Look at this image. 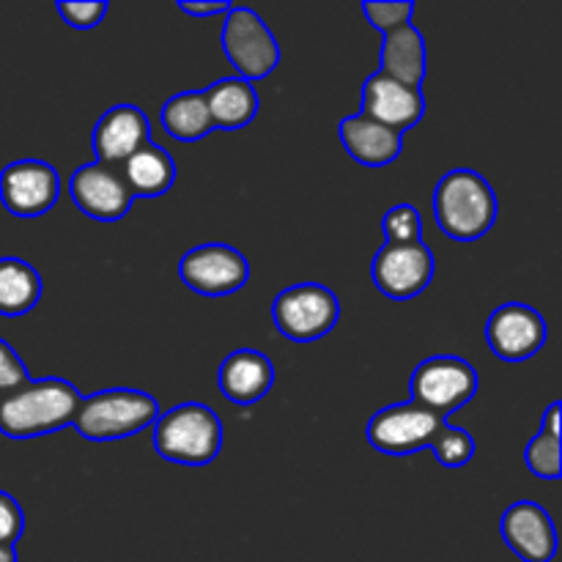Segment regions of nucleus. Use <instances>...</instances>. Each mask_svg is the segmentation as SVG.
<instances>
[{
  "label": "nucleus",
  "instance_id": "f257e3e1",
  "mask_svg": "<svg viewBox=\"0 0 562 562\" xmlns=\"http://www.w3.org/2000/svg\"><path fill=\"white\" fill-rule=\"evenodd\" d=\"M82 395L64 379H38L0 398V434L9 439H33L71 426Z\"/></svg>",
  "mask_w": 562,
  "mask_h": 562
},
{
  "label": "nucleus",
  "instance_id": "f03ea898",
  "mask_svg": "<svg viewBox=\"0 0 562 562\" xmlns=\"http://www.w3.org/2000/svg\"><path fill=\"white\" fill-rule=\"evenodd\" d=\"M434 212L445 236L456 241H477L492 231L499 214L492 184L475 170H450L434 192Z\"/></svg>",
  "mask_w": 562,
  "mask_h": 562
},
{
  "label": "nucleus",
  "instance_id": "7ed1b4c3",
  "mask_svg": "<svg viewBox=\"0 0 562 562\" xmlns=\"http://www.w3.org/2000/svg\"><path fill=\"white\" fill-rule=\"evenodd\" d=\"M223 448V423L203 404H181L154 423V450L181 467L212 464Z\"/></svg>",
  "mask_w": 562,
  "mask_h": 562
},
{
  "label": "nucleus",
  "instance_id": "20e7f679",
  "mask_svg": "<svg viewBox=\"0 0 562 562\" xmlns=\"http://www.w3.org/2000/svg\"><path fill=\"white\" fill-rule=\"evenodd\" d=\"M157 417L159 404L154 395L121 387L82 398L71 426L82 439H91V442H119L154 426Z\"/></svg>",
  "mask_w": 562,
  "mask_h": 562
},
{
  "label": "nucleus",
  "instance_id": "39448f33",
  "mask_svg": "<svg viewBox=\"0 0 562 562\" xmlns=\"http://www.w3.org/2000/svg\"><path fill=\"white\" fill-rule=\"evenodd\" d=\"M340 316V302L327 285L300 283L278 294L272 318L280 333L296 344H311L333 333Z\"/></svg>",
  "mask_w": 562,
  "mask_h": 562
},
{
  "label": "nucleus",
  "instance_id": "423d86ee",
  "mask_svg": "<svg viewBox=\"0 0 562 562\" xmlns=\"http://www.w3.org/2000/svg\"><path fill=\"white\" fill-rule=\"evenodd\" d=\"M225 58L234 64L241 80H263L272 75L280 64L278 38L272 36L267 22L252 9L236 5L228 11L223 27Z\"/></svg>",
  "mask_w": 562,
  "mask_h": 562
},
{
  "label": "nucleus",
  "instance_id": "0eeeda50",
  "mask_svg": "<svg viewBox=\"0 0 562 562\" xmlns=\"http://www.w3.org/2000/svg\"><path fill=\"white\" fill-rule=\"evenodd\" d=\"M477 393V373L461 357H428L415 368L412 395L415 404L445 417L470 404Z\"/></svg>",
  "mask_w": 562,
  "mask_h": 562
},
{
  "label": "nucleus",
  "instance_id": "6e6552de",
  "mask_svg": "<svg viewBox=\"0 0 562 562\" xmlns=\"http://www.w3.org/2000/svg\"><path fill=\"white\" fill-rule=\"evenodd\" d=\"M448 426L445 417L423 409L420 404H393L379 409L368 423V442L387 456H409L431 448L439 431Z\"/></svg>",
  "mask_w": 562,
  "mask_h": 562
},
{
  "label": "nucleus",
  "instance_id": "1a4fd4ad",
  "mask_svg": "<svg viewBox=\"0 0 562 562\" xmlns=\"http://www.w3.org/2000/svg\"><path fill=\"white\" fill-rule=\"evenodd\" d=\"M181 283L203 296H228L245 289L250 278L247 258L228 245H201L184 252L179 263Z\"/></svg>",
  "mask_w": 562,
  "mask_h": 562
},
{
  "label": "nucleus",
  "instance_id": "9d476101",
  "mask_svg": "<svg viewBox=\"0 0 562 562\" xmlns=\"http://www.w3.org/2000/svg\"><path fill=\"white\" fill-rule=\"evenodd\" d=\"M60 176L53 165L20 159L0 173V201L14 217H42L58 203Z\"/></svg>",
  "mask_w": 562,
  "mask_h": 562
},
{
  "label": "nucleus",
  "instance_id": "9b49d317",
  "mask_svg": "<svg viewBox=\"0 0 562 562\" xmlns=\"http://www.w3.org/2000/svg\"><path fill=\"white\" fill-rule=\"evenodd\" d=\"M69 192L75 206L97 223H119L130 214L135 195L126 187L119 168L91 162L71 173Z\"/></svg>",
  "mask_w": 562,
  "mask_h": 562
},
{
  "label": "nucleus",
  "instance_id": "f8f14e48",
  "mask_svg": "<svg viewBox=\"0 0 562 562\" xmlns=\"http://www.w3.org/2000/svg\"><path fill=\"white\" fill-rule=\"evenodd\" d=\"M373 283L390 300H412L434 280V252L423 241L384 245L373 258Z\"/></svg>",
  "mask_w": 562,
  "mask_h": 562
},
{
  "label": "nucleus",
  "instance_id": "ddd939ff",
  "mask_svg": "<svg viewBox=\"0 0 562 562\" xmlns=\"http://www.w3.org/2000/svg\"><path fill=\"white\" fill-rule=\"evenodd\" d=\"M486 340L499 360L525 362L547 344V322L536 307L508 302L488 316Z\"/></svg>",
  "mask_w": 562,
  "mask_h": 562
},
{
  "label": "nucleus",
  "instance_id": "4468645a",
  "mask_svg": "<svg viewBox=\"0 0 562 562\" xmlns=\"http://www.w3.org/2000/svg\"><path fill=\"white\" fill-rule=\"evenodd\" d=\"M146 143H151V121L135 104H115V108H110L97 121V130H93L97 162L110 165V168H121Z\"/></svg>",
  "mask_w": 562,
  "mask_h": 562
},
{
  "label": "nucleus",
  "instance_id": "2eb2a0df",
  "mask_svg": "<svg viewBox=\"0 0 562 562\" xmlns=\"http://www.w3.org/2000/svg\"><path fill=\"white\" fill-rule=\"evenodd\" d=\"M423 110H426V99H423L420 88L401 86V82L384 77L382 71L368 77L366 86H362L360 113L379 121L387 130L401 132V135L420 124Z\"/></svg>",
  "mask_w": 562,
  "mask_h": 562
},
{
  "label": "nucleus",
  "instance_id": "dca6fc26",
  "mask_svg": "<svg viewBox=\"0 0 562 562\" xmlns=\"http://www.w3.org/2000/svg\"><path fill=\"white\" fill-rule=\"evenodd\" d=\"M505 543L510 552L525 562H552L558 554V530H554L552 519L541 505L530 503H514L503 516Z\"/></svg>",
  "mask_w": 562,
  "mask_h": 562
},
{
  "label": "nucleus",
  "instance_id": "f3484780",
  "mask_svg": "<svg viewBox=\"0 0 562 562\" xmlns=\"http://www.w3.org/2000/svg\"><path fill=\"white\" fill-rule=\"evenodd\" d=\"M220 390L239 406L258 404L274 384V366L267 355L256 349H239L220 366Z\"/></svg>",
  "mask_w": 562,
  "mask_h": 562
},
{
  "label": "nucleus",
  "instance_id": "a211bd4d",
  "mask_svg": "<svg viewBox=\"0 0 562 562\" xmlns=\"http://www.w3.org/2000/svg\"><path fill=\"white\" fill-rule=\"evenodd\" d=\"M338 135L344 140L346 151L351 154V159L368 165V168H384V165L395 162L401 148H404V135L401 132L387 130V126H382L379 121L368 119L362 113L340 121Z\"/></svg>",
  "mask_w": 562,
  "mask_h": 562
},
{
  "label": "nucleus",
  "instance_id": "6ab92c4d",
  "mask_svg": "<svg viewBox=\"0 0 562 562\" xmlns=\"http://www.w3.org/2000/svg\"><path fill=\"white\" fill-rule=\"evenodd\" d=\"M379 71L401 86L420 88L423 77H426V42L412 22L384 36L382 69Z\"/></svg>",
  "mask_w": 562,
  "mask_h": 562
},
{
  "label": "nucleus",
  "instance_id": "aec40b11",
  "mask_svg": "<svg viewBox=\"0 0 562 562\" xmlns=\"http://www.w3.org/2000/svg\"><path fill=\"white\" fill-rule=\"evenodd\" d=\"M214 130H241L258 113V93L241 77H223L203 91Z\"/></svg>",
  "mask_w": 562,
  "mask_h": 562
},
{
  "label": "nucleus",
  "instance_id": "412c9836",
  "mask_svg": "<svg viewBox=\"0 0 562 562\" xmlns=\"http://www.w3.org/2000/svg\"><path fill=\"white\" fill-rule=\"evenodd\" d=\"M119 170L135 198H159L176 181L173 159L157 143H146L143 148H137Z\"/></svg>",
  "mask_w": 562,
  "mask_h": 562
},
{
  "label": "nucleus",
  "instance_id": "4be33fe9",
  "mask_svg": "<svg viewBox=\"0 0 562 562\" xmlns=\"http://www.w3.org/2000/svg\"><path fill=\"white\" fill-rule=\"evenodd\" d=\"M42 300V274L22 258H0V316H25Z\"/></svg>",
  "mask_w": 562,
  "mask_h": 562
},
{
  "label": "nucleus",
  "instance_id": "5701e85b",
  "mask_svg": "<svg viewBox=\"0 0 562 562\" xmlns=\"http://www.w3.org/2000/svg\"><path fill=\"white\" fill-rule=\"evenodd\" d=\"M159 121L165 132L181 143H195L214 130L203 91H184L170 97L159 113Z\"/></svg>",
  "mask_w": 562,
  "mask_h": 562
},
{
  "label": "nucleus",
  "instance_id": "b1692460",
  "mask_svg": "<svg viewBox=\"0 0 562 562\" xmlns=\"http://www.w3.org/2000/svg\"><path fill=\"white\" fill-rule=\"evenodd\" d=\"M525 459L536 477H543V481H558L562 475V450H560L558 437H549V434L538 431L536 439L527 445Z\"/></svg>",
  "mask_w": 562,
  "mask_h": 562
},
{
  "label": "nucleus",
  "instance_id": "393cba45",
  "mask_svg": "<svg viewBox=\"0 0 562 562\" xmlns=\"http://www.w3.org/2000/svg\"><path fill=\"white\" fill-rule=\"evenodd\" d=\"M382 231L387 236V245H415V241H423L420 212L409 206V203L393 206L382 217Z\"/></svg>",
  "mask_w": 562,
  "mask_h": 562
},
{
  "label": "nucleus",
  "instance_id": "a878e982",
  "mask_svg": "<svg viewBox=\"0 0 562 562\" xmlns=\"http://www.w3.org/2000/svg\"><path fill=\"white\" fill-rule=\"evenodd\" d=\"M434 453H437L439 464L450 467V470H459L464 467L467 461L475 456V439L470 437V431L464 428H453V426H445L439 431V437L434 439Z\"/></svg>",
  "mask_w": 562,
  "mask_h": 562
},
{
  "label": "nucleus",
  "instance_id": "bb28decb",
  "mask_svg": "<svg viewBox=\"0 0 562 562\" xmlns=\"http://www.w3.org/2000/svg\"><path fill=\"white\" fill-rule=\"evenodd\" d=\"M362 14L371 20L376 31L387 36V33L409 25L412 14H415V3H362Z\"/></svg>",
  "mask_w": 562,
  "mask_h": 562
},
{
  "label": "nucleus",
  "instance_id": "cd10ccee",
  "mask_svg": "<svg viewBox=\"0 0 562 562\" xmlns=\"http://www.w3.org/2000/svg\"><path fill=\"white\" fill-rule=\"evenodd\" d=\"M25 384H31V373L22 366L16 351L11 349L5 340H0V398L16 393V390H22Z\"/></svg>",
  "mask_w": 562,
  "mask_h": 562
},
{
  "label": "nucleus",
  "instance_id": "c85d7f7f",
  "mask_svg": "<svg viewBox=\"0 0 562 562\" xmlns=\"http://www.w3.org/2000/svg\"><path fill=\"white\" fill-rule=\"evenodd\" d=\"M25 530V516L11 494L0 492V547H14Z\"/></svg>",
  "mask_w": 562,
  "mask_h": 562
},
{
  "label": "nucleus",
  "instance_id": "c756f323",
  "mask_svg": "<svg viewBox=\"0 0 562 562\" xmlns=\"http://www.w3.org/2000/svg\"><path fill=\"white\" fill-rule=\"evenodd\" d=\"M58 14L77 31H91L108 14V3H55Z\"/></svg>",
  "mask_w": 562,
  "mask_h": 562
},
{
  "label": "nucleus",
  "instance_id": "7c9ffc66",
  "mask_svg": "<svg viewBox=\"0 0 562 562\" xmlns=\"http://www.w3.org/2000/svg\"><path fill=\"white\" fill-rule=\"evenodd\" d=\"M179 9L192 16H214V14H228L234 5L231 3H179Z\"/></svg>",
  "mask_w": 562,
  "mask_h": 562
},
{
  "label": "nucleus",
  "instance_id": "2f4dec72",
  "mask_svg": "<svg viewBox=\"0 0 562 562\" xmlns=\"http://www.w3.org/2000/svg\"><path fill=\"white\" fill-rule=\"evenodd\" d=\"M560 415H562V404H552L547 409V415H543V434H549V437H558L560 439Z\"/></svg>",
  "mask_w": 562,
  "mask_h": 562
},
{
  "label": "nucleus",
  "instance_id": "473e14b6",
  "mask_svg": "<svg viewBox=\"0 0 562 562\" xmlns=\"http://www.w3.org/2000/svg\"><path fill=\"white\" fill-rule=\"evenodd\" d=\"M0 562H16L14 547H0Z\"/></svg>",
  "mask_w": 562,
  "mask_h": 562
}]
</instances>
